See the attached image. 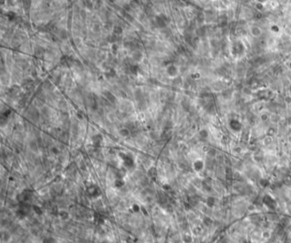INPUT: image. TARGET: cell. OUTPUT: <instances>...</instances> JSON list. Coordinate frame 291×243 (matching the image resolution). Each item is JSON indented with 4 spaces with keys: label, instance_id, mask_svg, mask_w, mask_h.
<instances>
[{
    "label": "cell",
    "instance_id": "obj_6",
    "mask_svg": "<svg viewBox=\"0 0 291 243\" xmlns=\"http://www.w3.org/2000/svg\"><path fill=\"white\" fill-rule=\"evenodd\" d=\"M120 133L121 136H130V133H131V132H130V130H128V129H122V130H120Z\"/></svg>",
    "mask_w": 291,
    "mask_h": 243
},
{
    "label": "cell",
    "instance_id": "obj_8",
    "mask_svg": "<svg viewBox=\"0 0 291 243\" xmlns=\"http://www.w3.org/2000/svg\"><path fill=\"white\" fill-rule=\"evenodd\" d=\"M123 184L124 183L122 181H120V180H116L115 181V186L116 187H121V186H123Z\"/></svg>",
    "mask_w": 291,
    "mask_h": 243
},
{
    "label": "cell",
    "instance_id": "obj_3",
    "mask_svg": "<svg viewBox=\"0 0 291 243\" xmlns=\"http://www.w3.org/2000/svg\"><path fill=\"white\" fill-rule=\"evenodd\" d=\"M104 96H106L107 99H108V100L110 102H112V103L115 102V101H116L115 96H114V95H113L110 91H104Z\"/></svg>",
    "mask_w": 291,
    "mask_h": 243
},
{
    "label": "cell",
    "instance_id": "obj_2",
    "mask_svg": "<svg viewBox=\"0 0 291 243\" xmlns=\"http://www.w3.org/2000/svg\"><path fill=\"white\" fill-rule=\"evenodd\" d=\"M156 23H157L158 27H163L166 26V21H165V17L164 15H158L156 16Z\"/></svg>",
    "mask_w": 291,
    "mask_h": 243
},
{
    "label": "cell",
    "instance_id": "obj_9",
    "mask_svg": "<svg viewBox=\"0 0 291 243\" xmlns=\"http://www.w3.org/2000/svg\"><path fill=\"white\" fill-rule=\"evenodd\" d=\"M60 216L62 217V218H67L68 217V213L66 212H62L60 213Z\"/></svg>",
    "mask_w": 291,
    "mask_h": 243
},
{
    "label": "cell",
    "instance_id": "obj_1",
    "mask_svg": "<svg viewBox=\"0 0 291 243\" xmlns=\"http://www.w3.org/2000/svg\"><path fill=\"white\" fill-rule=\"evenodd\" d=\"M120 155L121 159L124 160L125 166H130L133 164V160H132V159L130 157L129 155H127V154H125V153H120Z\"/></svg>",
    "mask_w": 291,
    "mask_h": 243
},
{
    "label": "cell",
    "instance_id": "obj_10",
    "mask_svg": "<svg viewBox=\"0 0 291 243\" xmlns=\"http://www.w3.org/2000/svg\"><path fill=\"white\" fill-rule=\"evenodd\" d=\"M132 209H133V211H134V212H139V210H140V207H139V206H138V205L135 204V205H133V207H132Z\"/></svg>",
    "mask_w": 291,
    "mask_h": 243
},
{
    "label": "cell",
    "instance_id": "obj_5",
    "mask_svg": "<svg viewBox=\"0 0 291 243\" xmlns=\"http://www.w3.org/2000/svg\"><path fill=\"white\" fill-rule=\"evenodd\" d=\"M167 72L170 75H175V74H176V72H177V69H176V68H175L174 66H170L169 68H168Z\"/></svg>",
    "mask_w": 291,
    "mask_h": 243
},
{
    "label": "cell",
    "instance_id": "obj_4",
    "mask_svg": "<svg viewBox=\"0 0 291 243\" xmlns=\"http://www.w3.org/2000/svg\"><path fill=\"white\" fill-rule=\"evenodd\" d=\"M102 137L100 135H97L95 136L92 138V142H93V144L94 146H100L101 145V143H102Z\"/></svg>",
    "mask_w": 291,
    "mask_h": 243
},
{
    "label": "cell",
    "instance_id": "obj_11",
    "mask_svg": "<svg viewBox=\"0 0 291 243\" xmlns=\"http://www.w3.org/2000/svg\"><path fill=\"white\" fill-rule=\"evenodd\" d=\"M121 32H122V30H121V28H120V27H116V28H115V32H116V34H120V33H121Z\"/></svg>",
    "mask_w": 291,
    "mask_h": 243
},
{
    "label": "cell",
    "instance_id": "obj_7",
    "mask_svg": "<svg viewBox=\"0 0 291 243\" xmlns=\"http://www.w3.org/2000/svg\"><path fill=\"white\" fill-rule=\"evenodd\" d=\"M131 72H132L133 74H137V73H138V67L137 66L131 67Z\"/></svg>",
    "mask_w": 291,
    "mask_h": 243
}]
</instances>
